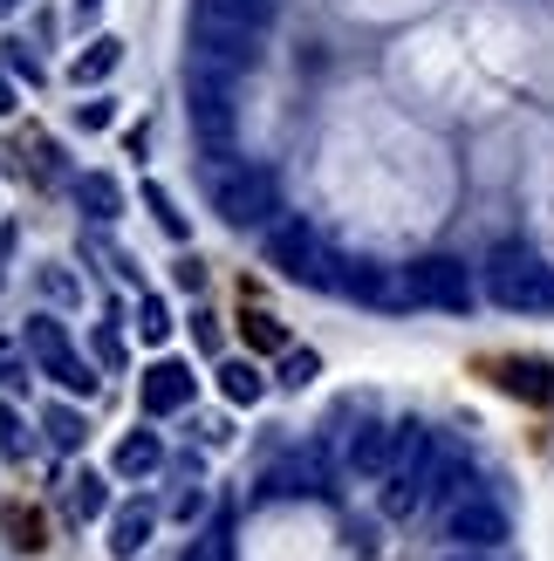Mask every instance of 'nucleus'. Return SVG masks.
Masks as SVG:
<instances>
[{"instance_id": "f257e3e1", "label": "nucleus", "mask_w": 554, "mask_h": 561, "mask_svg": "<svg viewBox=\"0 0 554 561\" xmlns=\"http://www.w3.org/2000/svg\"><path fill=\"white\" fill-rule=\"evenodd\" d=\"M486 295L493 308H507V316H554V267L528 247H493L486 261Z\"/></svg>"}, {"instance_id": "f03ea898", "label": "nucleus", "mask_w": 554, "mask_h": 561, "mask_svg": "<svg viewBox=\"0 0 554 561\" xmlns=\"http://www.w3.org/2000/svg\"><path fill=\"white\" fill-rule=\"evenodd\" d=\"M212 206L227 227H267L281 213V179H274V164H227L212 179Z\"/></svg>"}, {"instance_id": "7ed1b4c3", "label": "nucleus", "mask_w": 554, "mask_h": 561, "mask_svg": "<svg viewBox=\"0 0 554 561\" xmlns=\"http://www.w3.org/2000/svg\"><path fill=\"white\" fill-rule=\"evenodd\" d=\"M185 110H192V137H199V151L206 158H233V76L192 62Z\"/></svg>"}, {"instance_id": "20e7f679", "label": "nucleus", "mask_w": 554, "mask_h": 561, "mask_svg": "<svg viewBox=\"0 0 554 561\" xmlns=\"http://www.w3.org/2000/svg\"><path fill=\"white\" fill-rule=\"evenodd\" d=\"M261 55V27H240V21H219L192 8V62L219 69V76H246Z\"/></svg>"}, {"instance_id": "39448f33", "label": "nucleus", "mask_w": 554, "mask_h": 561, "mask_svg": "<svg viewBox=\"0 0 554 561\" xmlns=\"http://www.w3.org/2000/svg\"><path fill=\"white\" fill-rule=\"evenodd\" d=\"M267 261L281 280H295V288H336V261L322 254L315 227H301V219H281V227L267 233Z\"/></svg>"}, {"instance_id": "423d86ee", "label": "nucleus", "mask_w": 554, "mask_h": 561, "mask_svg": "<svg viewBox=\"0 0 554 561\" xmlns=\"http://www.w3.org/2000/svg\"><path fill=\"white\" fill-rule=\"evenodd\" d=\"M404 288H411V301L418 308H446V316H465L473 308V267L465 261H452V254H425V261H411L404 267Z\"/></svg>"}, {"instance_id": "0eeeda50", "label": "nucleus", "mask_w": 554, "mask_h": 561, "mask_svg": "<svg viewBox=\"0 0 554 561\" xmlns=\"http://www.w3.org/2000/svg\"><path fill=\"white\" fill-rule=\"evenodd\" d=\"M446 535H452L459 548H486V554H493V548L513 541V514H507L486 486H465L452 507H446Z\"/></svg>"}, {"instance_id": "6e6552de", "label": "nucleus", "mask_w": 554, "mask_h": 561, "mask_svg": "<svg viewBox=\"0 0 554 561\" xmlns=\"http://www.w3.org/2000/svg\"><path fill=\"white\" fill-rule=\"evenodd\" d=\"M27 356L42 363V377H55L62 390H82V398H90L96 390V377H90V363L76 356V343H69V329L55 322V316H35L27 322Z\"/></svg>"}, {"instance_id": "1a4fd4ad", "label": "nucleus", "mask_w": 554, "mask_h": 561, "mask_svg": "<svg viewBox=\"0 0 554 561\" xmlns=\"http://www.w3.org/2000/svg\"><path fill=\"white\" fill-rule=\"evenodd\" d=\"M343 466L356 472V480H391V466H397V425H377V417H370V425H356Z\"/></svg>"}, {"instance_id": "9d476101", "label": "nucleus", "mask_w": 554, "mask_h": 561, "mask_svg": "<svg viewBox=\"0 0 554 561\" xmlns=\"http://www.w3.org/2000/svg\"><path fill=\"white\" fill-rule=\"evenodd\" d=\"M261 493H267V500H322V493H328L322 453H295V459H281V466H267Z\"/></svg>"}, {"instance_id": "9b49d317", "label": "nucleus", "mask_w": 554, "mask_h": 561, "mask_svg": "<svg viewBox=\"0 0 554 561\" xmlns=\"http://www.w3.org/2000/svg\"><path fill=\"white\" fill-rule=\"evenodd\" d=\"M137 398H145L151 417H172V411L192 404V370H185V363H151L145 383H137Z\"/></svg>"}, {"instance_id": "f8f14e48", "label": "nucleus", "mask_w": 554, "mask_h": 561, "mask_svg": "<svg viewBox=\"0 0 554 561\" xmlns=\"http://www.w3.org/2000/svg\"><path fill=\"white\" fill-rule=\"evenodd\" d=\"M336 288H343V295H356V301H377V308H397V301H411L404 274L391 280V274H383V267H370V261H343Z\"/></svg>"}, {"instance_id": "ddd939ff", "label": "nucleus", "mask_w": 554, "mask_h": 561, "mask_svg": "<svg viewBox=\"0 0 554 561\" xmlns=\"http://www.w3.org/2000/svg\"><path fill=\"white\" fill-rule=\"evenodd\" d=\"M151 541V507H117L109 514V554L117 561H137Z\"/></svg>"}, {"instance_id": "4468645a", "label": "nucleus", "mask_w": 554, "mask_h": 561, "mask_svg": "<svg viewBox=\"0 0 554 561\" xmlns=\"http://www.w3.org/2000/svg\"><path fill=\"white\" fill-rule=\"evenodd\" d=\"M76 199H82V213H90V219H103V227H109V219L124 213V185L109 179V172H82L76 179Z\"/></svg>"}, {"instance_id": "2eb2a0df", "label": "nucleus", "mask_w": 554, "mask_h": 561, "mask_svg": "<svg viewBox=\"0 0 554 561\" xmlns=\"http://www.w3.org/2000/svg\"><path fill=\"white\" fill-rule=\"evenodd\" d=\"M158 466H164L158 432H130V438H117V472H124V480H145V472H158Z\"/></svg>"}, {"instance_id": "dca6fc26", "label": "nucleus", "mask_w": 554, "mask_h": 561, "mask_svg": "<svg viewBox=\"0 0 554 561\" xmlns=\"http://www.w3.org/2000/svg\"><path fill=\"white\" fill-rule=\"evenodd\" d=\"M117 62H124V42H117V35H96L90 48L76 55V69H69V76H76V82H103Z\"/></svg>"}, {"instance_id": "f3484780", "label": "nucleus", "mask_w": 554, "mask_h": 561, "mask_svg": "<svg viewBox=\"0 0 554 561\" xmlns=\"http://www.w3.org/2000/svg\"><path fill=\"white\" fill-rule=\"evenodd\" d=\"M192 8H199V14H219V21H240V27H267L281 0H192Z\"/></svg>"}, {"instance_id": "a211bd4d", "label": "nucleus", "mask_w": 554, "mask_h": 561, "mask_svg": "<svg viewBox=\"0 0 554 561\" xmlns=\"http://www.w3.org/2000/svg\"><path fill=\"white\" fill-rule=\"evenodd\" d=\"M219 390H227V404H261L267 377L254 370V363H219Z\"/></svg>"}, {"instance_id": "6ab92c4d", "label": "nucleus", "mask_w": 554, "mask_h": 561, "mask_svg": "<svg viewBox=\"0 0 554 561\" xmlns=\"http://www.w3.org/2000/svg\"><path fill=\"white\" fill-rule=\"evenodd\" d=\"M507 390H513V398H554V370H547V363H507Z\"/></svg>"}, {"instance_id": "aec40b11", "label": "nucleus", "mask_w": 554, "mask_h": 561, "mask_svg": "<svg viewBox=\"0 0 554 561\" xmlns=\"http://www.w3.org/2000/svg\"><path fill=\"white\" fill-rule=\"evenodd\" d=\"M109 507V493H103V480H96V472H82V480H69V514L76 520H96Z\"/></svg>"}, {"instance_id": "412c9836", "label": "nucleus", "mask_w": 554, "mask_h": 561, "mask_svg": "<svg viewBox=\"0 0 554 561\" xmlns=\"http://www.w3.org/2000/svg\"><path fill=\"white\" fill-rule=\"evenodd\" d=\"M185 561H233V527H227V520H212L206 535H192Z\"/></svg>"}, {"instance_id": "4be33fe9", "label": "nucleus", "mask_w": 554, "mask_h": 561, "mask_svg": "<svg viewBox=\"0 0 554 561\" xmlns=\"http://www.w3.org/2000/svg\"><path fill=\"white\" fill-rule=\"evenodd\" d=\"M42 425H48V438H55V445H62V453H76V445H82V438H90V432H82V417H76L69 404H55V411L42 417Z\"/></svg>"}, {"instance_id": "5701e85b", "label": "nucleus", "mask_w": 554, "mask_h": 561, "mask_svg": "<svg viewBox=\"0 0 554 561\" xmlns=\"http://www.w3.org/2000/svg\"><path fill=\"white\" fill-rule=\"evenodd\" d=\"M137 335H145V343H164V335H172V308L158 295H145V308H137Z\"/></svg>"}, {"instance_id": "b1692460", "label": "nucleus", "mask_w": 554, "mask_h": 561, "mask_svg": "<svg viewBox=\"0 0 554 561\" xmlns=\"http://www.w3.org/2000/svg\"><path fill=\"white\" fill-rule=\"evenodd\" d=\"M145 206L158 213V227H164V233H172V240H185V213L172 206V192H164V185H145Z\"/></svg>"}, {"instance_id": "393cba45", "label": "nucleus", "mask_w": 554, "mask_h": 561, "mask_svg": "<svg viewBox=\"0 0 554 561\" xmlns=\"http://www.w3.org/2000/svg\"><path fill=\"white\" fill-rule=\"evenodd\" d=\"M315 370H322V356H315V350H295V356L281 363V383L301 390V383H315Z\"/></svg>"}, {"instance_id": "a878e982", "label": "nucleus", "mask_w": 554, "mask_h": 561, "mask_svg": "<svg viewBox=\"0 0 554 561\" xmlns=\"http://www.w3.org/2000/svg\"><path fill=\"white\" fill-rule=\"evenodd\" d=\"M0 48H8V55H0V62H8L14 76H27V82H42V62H35V48H27V42H0Z\"/></svg>"}, {"instance_id": "bb28decb", "label": "nucleus", "mask_w": 554, "mask_h": 561, "mask_svg": "<svg viewBox=\"0 0 554 561\" xmlns=\"http://www.w3.org/2000/svg\"><path fill=\"white\" fill-rule=\"evenodd\" d=\"M246 335H254L261 350H281V322L274 316H246Z\"/></svg>"}, {"instance_id": "cd10ccee", "label": "nucleus", "mask_w": 554, "mask_h": 561, "mask_svg": "<svg viewBox=\"0 0 554 561\" xmlns=\"http://www.w3.org/2000/svg\"><path fill=\"white\" fill-rule=\"evenodd\" d=\"M0 453L21 459V411H0Z\"/></svg>"}, {"instance_id": "c85d7f7f", "label": "nucleus", "mask_w": 554, "mask_h": 561, "mask_svg": "<svg viewBox=\"0 0 554 561\" xmlns=\"http://www.w3.org/2000/svg\"><path fill=\"white\" fill-rule=\"evenodd\" d=\"M0 377H8V383H27V363H21L14 343H0Z\"/></svg>"}, {"instance_id": "c756f323", "label": "nucleus", "mask_w": 554, "mask_h": 561, "mask_svg": "<svg viewBox=\"0 0 554 561\" xmlns=\"http://www.w3.org/2000/svg\"><path fill=\"white\" fill-rule=\"evenodd\" d=\"M109 124V103H82V130H103Z\"/></svg>"}, {"instance_id": "7c9ffc66", "label": "nucleus", "mask_w": 554, "mask_h": 561, "mask_svg": "<svg viewBox=\"0 0 554 561\" xmlns=\"http://www.w3.org/2000/svg\"><path fill=\"white\" fill-rule=\"evenodd\" d=\"M96 350H103V363H124V343H117V329H103V335H96Z\"/></svg>"}, {"instance_id": "2f4dec72", "label": "nucleus", "mask_w": 554, "mask_h": 561, "mask_svg": "<svg viewBox=\"0 0 554 561\" xmlns=\"http://www.w3.org/2000/svg\"><path fill=\"white\" fill-rule=\"evenodd\" d=\"M14 110V90H8V69H0V117H8Z\"/></svg>"}, {"instance_id": "473e14b6", "label": "nucleus", "mask_w": 554, "mask_h": 561, "mask_svg": "<svg viewBox=\"0 0 554 561\" xmlns=\"http://www.w3.org/2000/svg\"><path fill=\"white\" fill-rule=\"evenodd\" d=\"M446 561H493L486 548H459V554H446Z\"/></svg>"}, {"instance_id": "72a5a7b5", "label": "nucleus", "mask_w": 554, "mask_h": 561, "mask_svg": "<svg viewBox=\"0 0 554 561\" xmlns=\"http://www.w3.org/2000/svg\"><path fill=\"white\" fill-rule=\"evenodd\" d=\"M76 8H82V14H90V8H103V0H76Z\"/></svg>"}, {"instance_id": "f704fd0d", "label": "nucleus", "mask_w": 554, "mask_h": 561, "mask_svg": "<svg viewBox=\"0 0 554 561\" xmlns=\"http://www.w3.org/2000/svg\"><path fill=\"white\" fill-rule=\"evenodd\" d=\"M8 8H14V0H8Z\"/></svg>"}]
</instances>
